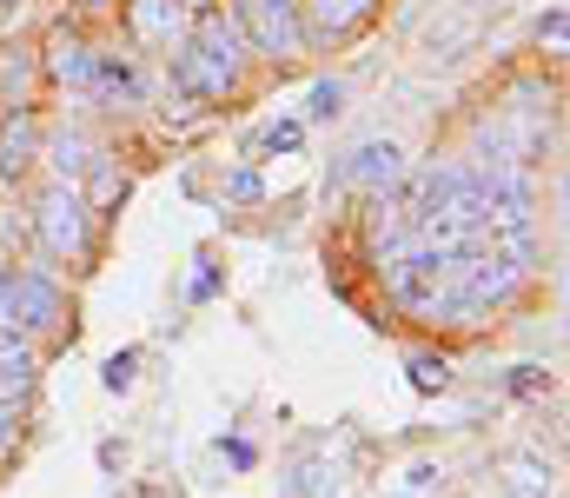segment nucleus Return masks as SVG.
Masks as SVG:
<instances>
[{
	"label": "nucleus",
	"instance_id": "nucleus-3",
	"mask_svg": "<svg viewBox=\"0 0 570 498\" xmlns=\"http://www.w3.org/2000/svg\"><path fill=\"white\" fill-rule=\"evenodd\" d=\"M33 240L67 266L94 260V206H87V193L73 179H47L33 193Z\"/></svg>",
	"mask_w": 570,
	"mask_h": 498
},
{
	"label": "nucleus",
	"instance_id": "nucleus-12",
	"mask_svg": "<svg viewBox=\"0 0 570 498\" xmlns=\"http://www.w3.org/2000/svg\"><path fill=\"white\" fill-rule=\"evenodd\" d=\"M40 160L53 166V179H73V186H80V173L100 160V147L87 140V127H60V134L40 140Z\"/></svg>",
	"mask_w": 570,
	"mask_h": 498
},
{
	"label": "nucleus",
	"instance_id": "nucleus-7",
	"mask_svg": "<svg viewBox=\"0 0 570 498\" xmlns=\"http://www.w3.org/2000/svg\"><path fill=\"white\" fill-rule=\"evenodd\" d=\"M332 179H338V186H358V193H372V199H385V193L405 179V154H399V140H358L345 160L332 166Z\"/></svg>",
	"mask_w": 570,
	"mask_h": 498
},
{
	"label": "nucleus",
	"instance_id": "nucleus-17",
	"mask_svg": "<svg viewBox=\"0 0 570 498\" xmlns=\"http://www.w3.org/2000/svg\"><path fill=\"white\" fill-rule=\"evenodd\" d=\"M266 193V179H259V166H239V173H226V199H239V206H253Z\"/></svg>",
	"mask_w": 570,
	"mask_h": 498
},
{
	"label": "nucleus",
	"instance_id": "nucleus-9",
	"mask_svg": "<svg viewBox=\"0 0 570 498\" xmlns=\"http://www.w3.org/2000/svg\"><path fill=\"white\" fill-rule=\"evenodd\" d=\"M33 385H40V345H33L27 332L0 326V399H7V406H27Z\"/></svg>",
	"mask_w": 570,
	"mask_h": 498
},
{
	"label": "nucleus",
	"instance_id": "nucleus-18",
	"mask_svg": "<svg viewBox=\"0 0 570 498\" xmlns=\"http://www.w3.org/2000/svg\"><path fill=\"white\" fill-rule=\"evenodd\" d=\"M564 40H570V20H564V7H551V13L538 20V47H551V53H564Z\"/></svg>",
	"mask_w": 570,
	"mask_h": 498
},
{
	"label": "nucleus",
	"instance_id": "nucleus-22",
	"mask_svg": "<svg viewBox=\"0 0 570 498\" xmlns=\"http://www.w3.org/2000/svg\"><path fill=\"white\" fill-rule=\"evenodd\" d=\"M80 7H107V0H80Z\"/></svg>",
	"mask_w": 570,
	"mask_h": 498
},
{
	"label": "nucleus",
	"instance_id": "nucleus-8",
	"mask_svg": "<svg viewBox=\"0 0 570 498\" xmlns=\"http://www.w3.org/2000/svg\"><path fill=\"white\" fill-rule=\"evenodd\" d=\"M40 140H47L40 114H33V107H7V120H0V179H7V186L40 166Z\"/></svg>",
	"mask_w": 570,
	"mask_h": 498
},
{
	"label": "nucleus",
	"instance_id": "nucleus-4",
	"mask_svg": "<svg viewBox=\"0 0 570 498\" xmlns=\"http://www.w3.org/2000/svg\"><path fill=\"white\" fill-rule=\"evenodd\" d=\"M233 27L246 40V53H266V60H298L312 53L305 47V27H298V0H233Z\"/></svg>",
	"mask_w": 570,
	"mask_h": 498
},
{
	"label": "nucleus",
	"instance_id": "nucleus-1",
	"mask_svg": "<svg viewBox=\"0 0 570 498\" xmlns=\"http://www.w3.org/2000/svg\"><path fill=\"white\" fill-rule=\"evenodd\" d=\"M166 74H173V94H186V100H199V107L226 100V94L239 87V74H246V40H239L233 13L193 7V33L166 53Z\"/></svg>",
	"mask_w": 570,
	"mask_h": 498
},
{
	"label": "nucleus",
	"instance_id": "nucleus-21",
	"mask_svg": "<svg viewBox=\"0 0 570 498\" xmlns=\"http://www.w3.org/2000/svg\"><path fill=\"white\" fill-rule=\"evenodd\" d=\"M405 486H412V492H431V486H438V466H412V479H405Z\"/></svg>",
	"mask_w": 570,
	"mask_h": 498
},
{
	"label": "nucleus",
	"instance_id": "nucleus-10",
	"mask_svg": "<svg viewBox=\"0 0 570 498\" xmlns=\"http://www.w3.org/2000/svg\"><path fill=\"white\" fill-rule=\"evenodd\" d=\"M498 498H564L558 492V466L544 452H504L498 459Z\"/></svg>",
	"mask_w": 570,
	"mask_h": 498
},
{
	"label": "nucleus",
	"instance_id": "nucleus-23",
	"mask_svg": "<svg viewBox=\"0 0 570 498\" xmlns=\"http://www.w3.org/2000/svg\"><path fill=\"white\" fill-rule=\"evenodd\" d=\"M0 7H20V0H0Z\"/></svg>",
	"mask_w": 570,
	"mask_h": 498
},
{
	"label": "nucleus",
	"instance_id": "nucleus-20",
	"mask_svg": "<svg viewBox=\"0 0 570 498\" xmlns=\"http://www.w3.org/2000/svg\"><path fill=\"white\" fill-rule=\"evenodd\" d=\"M13 439H20V406H7V399H0V452H7Z\"/></svg>",
	"mask_w": 570,
	"mask_h": 498
},
{
	"label": "nucleus",
	"instance_id": "nucleus-19",
	"mask_svg": "<svg viewBox=\"0 0 570 498\" xmlns=\"http://www.w3.org/2000/svg\"><path fill=\"white\" fill-rule=\"evenodd\" d=\"M134 365H140L134 352H114V359H107V392H127V385H134Z\"/></svg>",
	"mask_w": 570,
	"mask_h": 498
},
{
	"label": "nucleus",
	"instance_id": "nucleus-11",
	"mask_svg": "<svg viewBox=\"0 0 570 498\" xmlns=\"http://www.w3.org/2000/svg\"><path fill=\"white\" fill-rule=\"evenodd\" d=\"M87 94H100L107 107H146V74L134 53H100L94 60V87Z\"/></svg>",
	"mask_w": 570,
	"mask_h": 498
},
{
	"label": "nucleus",
	"instance_id": "nucleus-16",
	"mask_svg": "<svg viewBox=\"0 0 570 498\" xmlns=\"http://www.w3.org/2000/svg\"><path fill=\"white\" fill-rule=\"evenodd\" d=\"M345 114V80H318L305 94V120H338Z\"/></svg>",
	"mask_w": 570,
	"mask_h": 498
},
{
	"label": "nucleus",
	"instance_id": "nucleus-15",
	"mask_svg": "<svg viewBox=\"0 0 570 498\" xmlns=\"http://www.w3.org/2000/svg\"><path fill=\"white\" fill-rule=\"evenodd\" d=\"M405 372H412L419 392H444V385H451V359H444V352H412Z\"/></svg>",
	"mask_w": 570,
	"mask_h": 498
},
{
	"label": "nucleus",
	"instance_id": "nucleus-6",
	"mask_svg": "<svg viewBox=\"0 0 570 498\" xmlns=\"http://www.w3.org/2000/svg\"><path fill=\"white\" fill-rule=\"evenodd\" d=\"M379 20V0H298L305 47H345Z\"/></svg>",
	"mask_w": 570,
	"mask_h": 498
},
{
	"label": "nucleus",
	"instance_id": "nucleus-14",
	"mask_svg": "<svg viewBox=\"0 0 570 498\" xmlns=\"http://www.w3.org/2000/svg\"><path fill=\"white\" fill-rule=\"evenodd\" d=\"M298 140H305V120H273L246 140V154H298Z\"/></svg>",
	"mask_w": 570,
	"mask_h": 498
},
{
	"label": "nucleus",
	"instance_id": "nucleus-5",
	"mask_svg": "<svg viewBox=\"0 0 570 498\" xmlns=\"http://www.w3.org/2000/svg\"><path fill=\"white\" fill-rule=\"evenodd\" d=\"M120 27L140 53H173L193 33V0H120Z\"/></svg>",
	"mask_w": 570,
	"mask_h": 498
},
{
	"label": "nucleus",
	"instance_id": "nucleus-2",
	"mask_svg": "<svg viewBox=\"0 0 570 498\" xmlns=\"http://www.w3.org/2000/svg\"><path fill=\"white\" fill-rule=\"evenodd\" d=\"M0 326L27 332V339H53V332H73V306L47 266H20V273L7 266L0 273Z\"/></svg>",
	"mask_w": 570,
	"mask_h": 498
},
{
	"label": "nucleus",
	"instance_id": "nucleus-13",
	"mask_svg": "<svg viewBox=\"0 0 570 498\" xmlns=\"http://www.w3.org/2000/svg\"><path fill=\"white\" fill-rule=\"evenodd\" d=\"M94 47L80 40V33H53V47H47V74L60 80V87H73V94H87L94 87Z\"/></svg>",
	"mask_w": 570,
	"mask_h": 498
}]
</instances>
